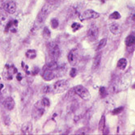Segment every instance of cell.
<instances>
[{
  "label": "cell",
  "mask_w": 135,
  "mask_h": 135,
  "mask_svg": "<svg viewBox=\"0 0 135 135\" xmlns=\"http://www.w3.org/2000/svg\"><path fill=\"white\" fill-rule=\"evenodd\" d=\"M54 4H55V3L51 0V1L46 3L44 6H43V7L41 8V10L40 11L39 14L37 15V18H36V21H37L38 23H41L46 20L48 15L51 13L52 10L53 9Z\"/></svg>",
  "instance_id": "cell-1"
},
{
  "label": "cell",
  "mask_w": 135,
  "mask_h": 135,
  "mask_svg": "<svg viewBox=\"0 0 135 135\" xmlns=\"http://www.w3.org/2000/svg\"><path fill=\"white\" fill-rule=\"evenodd\" d=\"M52 91L55 93H62L68 88V82L66 80H58L52 86Z\"/></svg>",
  "instance_id": "cell-2"
},
{
  "label": "cell",
  "mask_w": 135,
  "mask_h": 135,
  "mask_svg": "<svg viewBox=\"0 0 135 135\" xmlns=\"http://www.w3.org/2000/svg\"><path fill=\"white\" fill-rule=\"evenodd\" d=\"M75 92L84 100H89L91 99V94L89 91L82 85H78L75 88Z\"/></svg>",
  "instance_id": "cell-3"
},
{
  "label": "cell",
  "mask_w": 135,
  "mask_h": 135,
  "mask_svg": "<svg viewBox=\"0 0 135 135\" xmlns=\"http://www.w3.org/2000/svg\"><path fill=\"white\" fill-rule=\"evenodd\" d=\"M100 13H98V12L91 10V9H89V10L85 11L81 15L80 20H91V19H97V18L100 17Z\"/></svg>",
  "instance_id": "cell-4"
},
{
  "label": "cell",
  "mask_w": 135,
  "mask_h": 135,
  "mask_svg": "<svg viewBox=\"0 0 135 135\" xmlns=\"http://www.w3.org/2000/svg\"><path fill=\"white\" fill-rule=\"evenodd\" d=\"M99 36V29L96 25H91L88 32V39L90 42L96 41Z\"/></svg>",
  "instance_id": "cell-5"
},
{
  "label": "cell",
  "mask_w": 135,
  "mask_h": 135,
  "mask_svg": "<svg viewBox=\"0 0 135 135\" xmlns=\"http://www.w3.org/2000/svg\"><path fill=\"white\" fill-rule=\"evenodd\" d=\"M4 10L9 14H14L16 11V3L13 0H9L3 4Z\"/></svg>",
  "instance_id": "cell-6"
},
{
  "label": "cell",
  "mask_w": 135,
  "mask_h": 135,
  "mask_svg": "<svg viewBox=\"0 0 135 135\" xmlns=\"http://www.w3.org/2000/svg\"><path fill=\"white\" fill-rule=\"evenodd\" d=\"M67 59H68V62L71 66H75L77 63L78 61V52L76 49H73L70 51L68 53V56H67Z\"/></svg>",
  "instance_id": "cell-7"
},
{
  "label": "cell",
  "mask_w": 135,
  "mask_h": 135,
  "mask_svg": "<svg viewBox=\"0 0 135 135\" xmlns=\"http://www.w3.org/2000/svg\"><path fill=\"white\" fill-rule=\"evenodd\" d=\"M50 54L53 60L58 59L60 57V54H61V50H60L59 46L55 44L51 45L50 48Z\"/></svg>",
  "instance_id": "cell-8"
},
{
  "label": "cell",
  "mask_w": 135,
  "mask_h": 135,
  "mask_svg": "<svg viewBox=\"0 0 135 135\" xmlns=\"http://www.w3.org/2000/svg\"><path fill=\"white\" fill-rule=\"evenodd\" d=\"M3 105H4L6 109L11 111V110H12L15 108V100H13V98L12 97L9 96V97L6 98V99L4 100Z\"/></svg>",
  "instance_id": "cell-9"
},
{
  "label": "cell",
  "mask_w": 135,
  "mask_h": 135,
  "mask_svg": "<svg viewBox=\"0 0 135 135\" xmlns=\"http://www.w3.org/2000/svg\"><path fill=\"white\" fill-rule=\"evenodd\" d=\"M101 58H102V53H98L94 59H93V63H92V70L96 71L100 66V62H101Z\"/></svg>",
  "instance_id": "cell-10"
},
{
  "label": "cell",
  "mask_w": 135,
  "mask_h": 135,
  "mask_svg": "<svg viewBox=\"0 0 135 135\" xmlns=\"http://www.w3.org/2000/svg\"><path fill=\"white\" fill-rule=\"evenodd\" d=\"M43 78L45 79V81H51L55 78V75L53 70L48 69L47 67L45 69L44 73H43V75H42Z\"/></svg>",
  "instance_id": "cell-11"
},
{
  "label": "cell",
  "mask_w": 135,
  "mask_h": 135,
  "mask_svg": "<svg viewBox=\"0 0 135 135\" xmlns=\"http://www.w3.org/2000/svg\"><path fill=\"white\" fill-rule=\"evenodd\" d=\"M21 132H22L23 134H25V135L32 134V132H33V125H32L31 122H26V123H24L22 125Z\"/></svg>",
  "instance_id": "cell-12"
},
{
  "label": "cell",
  "mask_w": 135,
  "mask_h": 135,
  "mask_svg": "<svg viewBox=\"0 0 135 135\" xmlns=\"http://www.w3.org/2000/svg\"><path fill=\"white\" fill-rule=\"evenodd\" d=\"M45 113V110L43 108V106L41 107H34L33 112V116L35 119H39L41 116L44 115Z\"/></svg>",
  "instance_id": "cell-13"
},
{
  "label": "cell",
  "mask_w": 135,
  "mask_h": 135,
  "mask_svg": "<svg viewBox=\"0 0 135 135\" xmlns=\"http://www.w3.org/2000/svg\"><path fill=\"white\" fill-rule=\"evenodd\" d=\"M109 29H110V32L114 35H117L118 33H120V31H121L119 24L116 23L111 24L110 27H109Z\"/></svg>",
  "instance_id": "cell-14"
},
{
  "label": "cell",
  "mask_w": 135,
  "mask_h": 135,
  "mask_svg": "<svg viewBox=\"0 0 135 135\" xmlns=\"http://www.w3.org/2000/svg\"><path fill=\"white\" fill-rule=\"evenodd\" d=\"M105 116L103 115L101 116V118L100 120L99 125H98V129H99V131L101 133H104V129H105Z\"/></svg>",
  "instance_id": "cell-15"
},
{
  "label": "cell",
  "mask_w": 135,
  "mask_h": 135,
  "mask_svg": "<svg viewBox=\"0 0 135 135\" xmlns=\"http://www.w3.org/2000/svg\"><path fill=\"white\" fill-rule=\"evenodd\" d=\"M134 42H135V36L133 35H130L129 36H127L126 39H125V45L128 47H130L132 45H133Z\"/></svg>",
  "instance_id": "cell-16"
},
{
  "label": "cell",
  "mask_w": 135,
  "mask_h": 135,
  "mask_svg": "<svg viewBox=\"0 0 135 135\" xmlns=\"http://www.w3.org/2000/svg\"><path fill=\"white\" fill-rule=\"evenodd\" d=\"M127 66V60L125 58H121L117 62V67L121 70H125Z\"/></svg>",
  "instance_id": "cell-17"
},
{
  "label": "cell",
  "mask_w": 135,
  "mask_h": 135,
  "mask_svg": "<svg viewBox=\"0 0 135 135\" xmlns=\"http://www.w3.org/2000/svg\"><path fill=\"white\" fill-rule=\"evenodd\" d=\"M107 45V39L104 38L102 39L101 41H99V43L97 44V46H96V50H100L102 49H104V47L106 46Z\"/></svg>",
  "instance_id": "cell-18"
},
{
  "label": "cell",
  "mask_w": 135,
  "mask_h": 135,
  "mask_svg": "<svg viewBox=\"0 0 135 135\" xmlns=\"http://www.w3.org/2000/svg\"><path fill=\"white\" fill-rule=\"evenodd\" d=\"M25 55H26V57L29 59H34L36 57V52L35 50H28L26 52Z\"/></svg>",
  "instance_id": "cell-19"
},
{
  "label": "cell",
  "mask_w": 135,
  "mask_h": 135,
  "mask_svg": "<svg viewBox=\"0 0 135 135\" xmlns=\"http://www.w3.org/2000/svg\"><path fill=\"white\" fill-rule=\"evenodd\" d=\"M47 68L48 69H50V70H55L56 69H58V64H57V62H56V61L55 60H53V61H52V62H49V64L47 65Z\"/></svg>",
  "instance_id": "cell-20"
},
{
  "label": "cell",
  "mask_w": 135,
  "mask_h": 135,
  "mask_svg": "<svg viewBox=\"0 0 135 135\" xmlns=\"http://www.w3.org/2000/svg\"><path fill=\"white\" fill-rule=\"evenodd\" d=\"M41 105L43 107L48 108V107H50V100L48 99V98L45 97V98H43V99L41 100Z\"/></svg>",
  "instance_id": "cell-21"
},
{
  "label": "cell",
  "mask_w": 135,
  "mask_h": 135,
  "mask_svg": "<svg viewBox=\"0 0 135 135\" xmlns=\"http://www.w3.org/2000/svg\"><path fill=\"white\" fill-rule=\"evenodd\" d=\"M121 14L119 13V12L117 11H114L113 13H112L111 15H109V18L111 20H119L121 18Z\"/></svg>",
  "instance_id": "cell-22"
},
{
  "label": "cell",
  "mask_w": 135,
  "mask_h": 135,
  "mask_svg": "<svg viewBox=\"0 0 135 135\" xmlns=\"http://www.w3.org/2000/svg\"><path fill=\"white\" fill-rule=\"evenodd\" d=\"M59 25V23H58V20H56V19H53L51 20V27L53 28V29H56Z\"/></svg>",
  "instance_id": "cell-23"
},
{
  "label": "cell",
  "mask_w": 135,
  "mask_h": 135,
  "mask_svg": "<svg viewBox=\"0 0 135 135\" xmlns=\"http://www.w3.org/2000/svg\"><path fill=\"white\" fill-rule=\"evenodd\" d=\"M81 27H82L81 24L78 23H73L72 25H71V28L73 29V31H77V30H78Z\"/></svg>",
  "instance_id": "cell-24"
},
{
  "label": "cell",
  "mask_w": 135,
  "mask_h": 135,
  "mask_svg": "<svg viewBox=\"0 0 135 135\" xmlns=\"http://www.w3.org/2000/svg\"><path fill=\"white\" fill-rule=\"evenodd\" d=\"M42 91L44 93H49V92H51L52 91V88H51V86H49V85H47V86H45L44 88H43V89H42Z\"/></svg>",
  "instance_id": "cell-25"
},
{
  "label": "cell",
  "mask_w": 135,
  "mask_h": 135,
  "mask_svg": "<svg viewBox=\"0 0 135 135\" xmlns=\"http://www.w3.org/2000/svg\"><path fill=\"white\" fill-rule=\"evenodd\" d=\"M43 36H45V37H49V36H50V30L48 29V28H45L44 30H43Z\"/></svg>",
  "instance_id": "cell-26"
},
{
  "label": "cell",
  "mask_w": 135,
  "mask_h": 135,
  "mask_svg": "<svg viewBox=\"0 0 135 135\" xmlns=\"http://www.w3.org/2000/svg\"><path fill=\"white\" fill-rule=\"evenodd\" d=\"M122 110H123V107H119V108H115L113 111V115H117V114H120Z\"/></svg>",
  "instance_id": "cell-27"
},
{
  "label": "cell",
  "mask_w": 135,
  "mask_h": 135,
  "mask_svg": "<svg viewBox=\"0 0 135 135\" xmlns=\"http://www.w3.org/2000/svg\"><path fill=\"white\" fill-rule=\"evenodd\" d=\"M77 75V70L75 68H72L70 71V75L71 78H75Z\"/></svg>",
  "instance_id": "cell-28"
},
{
  "label": "cell",
  "mask_w": 135,
  "mask_h": 135,
  "mask_svg": "<svg viewBox=\"0 0 135 135\" xmlns=\"http://www.w3.org/2000/svg\"><path fill=\"white\" fill-rule=\"evenodd\" d=\"M100 95H103V96H105V94H106V90H105V88H104V87L100 88Z\"/></svg>",
  "instance_id": "cell-29"
},
{
  "label": "cell",
  "mask_w": 135,
  "mask_h": 135,
  "mask_svg": "<svg viewBox=\"0 0 135 135\" xmlns=\"http://www.w3.org/2000/svg\"><path fill=\"white\" fill-rule=\"evenodd\" d=\"M38 72H39V69H38V68H35V69H34V70L33 71V75H35L36 74H37Z\"/></svg>",
  "instance_id": "cell-30"
},
{
  "label": "cell",
  "mask_w": 135,
  "mask_h": 135,
  "mask_svg": "<svg viewBox=\"0 0 135 135\" xmlns=\"http://www.w3.org/2000/svg\"><path fill=\"white\" fill-rule=\"evenodd\" d=\"M19 75V76H18V79H19V80H21V75Z\"/></svg>",
  "instance_id": "cell-31"
}]
</instances>
